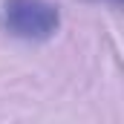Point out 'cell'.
<instances>
[{
  "instance_id": "6da1fadb",
  "label": "cell",
  "mask_w": 124,
  "mask_h": 124,
  "mask_svg": "<svg viewBox=\"0 0 124 124\" xmlns=\"http://www.w3.org/2000/svg\"><path fill=\"white\" fill-rule=\"evenodd\" d=\"M3 26L20 40H49L61 26V12L49 0H6Z\"/></svg>"
},
{
  "instance_id": "7a4b0ae2",
  "label": "cell",
  "mask_w": 124,
  "mask_h": 124,
  "mask_svg": "<svg viewBox=\"0 0 124 124\" xmlns=\"http://www.w3.org/2000/svg\"><path fill=\"white\" fill-rule=\"evenodd\" d=\"M113 3H118V0H113Z\"/></svg>"
}]
</instances>
